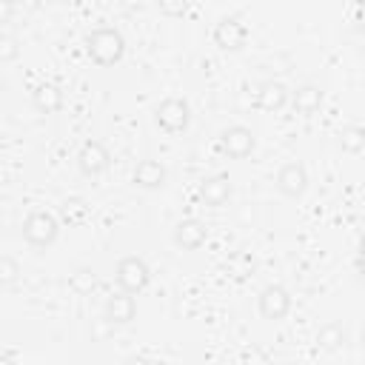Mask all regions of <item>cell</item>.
Returning <instances> with one entry per match:
<instances>
[{"instance_id": "cell-1", "label": "cell", "mask_w": 365, "mask_h": 365, "mask_svg": "<svg viewBox=\"0 0 365 365\" xmlns=\"http://www.w3.org/2000/svg\"><path fill=\"white\" fill-rule=\"evenodd\" d=\"M86 51H88V57H91L94 66L108 68V66H114V63L123 60L125 40H123V34L114 26H97L86 37Z\"/></svg>"}, {"instance_id": "cell-2", "label": "cell", "mask_w": 365, "mask_h": 365, "mask_svg": "<svg viewBox=\"0 0 365 365\" xmlns=\"http://www.w3.org/2000/svg\"><path fill=\"white\" fill-rule=\"evenodd\" d=\"M20 234L29 245L34 248H48L54 245V240L60 237V222L51 211H43V208H34L31 214H26L23 225H20Z\"/></svg>"}, {"instance_id": "cell-3", "label": "cell", "mask_w": 365, "mask_h": 365, "mask_svg": "<svg viewBox=\"0 0 365 365\" xmlns=\"http://www.w3.org/2000/svg\"><path fill=\"white\" fill-rule=\"evenodd\" d=\"M154 123L165 134H182L191 125V106L182 97H165L154 108Z\"/></svg>"}, {"instance_id": "cell-4", "label": "cell", "mask_w": 365, "mask_h": 365, "mask_svg": "<svg viewBox=\"0 0 365 365\" xmlns=\"http://www.w3.org/2000/svg\"><path fill=\"white\" fill-rule=\"evenodd\" d=\"M114 279H117V285H120L123 291L140 294V291H145L148 282H151V268H148V262H145L143 257L128 254V257H123V259L114 265Z\"/></svg>"}, {"instance_id": "cell-5", "label": "cell", "mask_w": 365, "mask_h": 365, "mask_svg": "<svg viewBox=\"0 0 365 365\" xmlns=\"http://www.w3.org/2000/svg\"><path fill=\"white\" fill-rule=\"evenodd\" d=\"M291 305H294L291 291H288L285 285H279V282L265 285V288L259 291V297H257V311H259V317L268 319V322L285 319V317L291 314Z\"/></svg>"}, {"instance_id": "cell-6", "label": "cell", "mask_w": 365, "mask_h": 365, "mask_svg": "<svg viewBox=\"0 0 365 365\" xmlns=\"http://www.w3.org/2000/svg\"><path fill=\"white\" fill-rule=\"evenodd\" d=\"M308 168L299 163V160H291V163H285L279 171H277V177H274V185H277V191L282 194V197H288V200H299L305 191H308Z\"/></svg>"}, {"instance_id": "cell-7", "label": "cell", "mask_w": 365, "mask_h": 365, "mask_svg": "<svg viewBox=\"0 0 365 365\" xmlns=\"http://www.w3.org/2000/svg\"><path fill=\"white\" fill-rule=\"evenodd\" d=\"M257 140H254V131L248 125H228L222 134H220V151L231 160H245L251 151H254Z\"/></svg>"}, {"instance_id": "cell-8", "label": "cell", "mask_w": 365, "mask_h": 365, "mask_svg": "<svg viewBox=\"0 0 365 365\" xmlns=\"http://www.w3.org/2000/svg\"><path fill=\"white\" fill-rule=\"evenodd\" d=\"M111 165V154L108 148L100 143V140H86L77 151V168L86 174V177H100L106 168Z\"/></svg>"}, {"instance_id": "cell-9", "label": "cell", "mask_w": 365, "mask_h": 365, "mask_svg": "<svg viewBox=\"0 0 365 365\" xmlns=\"http://www.w3.org/2000/svg\"><path fill=\"white\" fill-rule=\"evenodd\" d=\"M103 317L111 325H128V322H134V317H137V299H134V294H128L123 288L114 291V294H108L106 302H103Z\"/></svg>"}, {"instance_id": "cell-10", "label": "cell", "mask_w": 365, "mask_h": 365, "mask_svg": "<svg viewBox=\"0 0 365 365\" xmlns=\"http://www.w3.org/2000/svg\"><path fill=\"white\" fill-rule=\"evenodd\" d=\"M248 43V29L240 17H222L214 26V46L222 51H240Z\"/></svg>"}, {"instance_id": "cell-11", "label": "cell", "mask_w": 365, "mask_h": 365, "mask_svg": "<svg viewBox=\"0 0 365 365\" xmlns=\"http://www.w3.org/2000/svg\"><path fill=\"white\" fill-rule=\"evenodd\" d=\"M171 240H174V245H177L180 251H197V248L205 245L208 228H205V222H200V220H194V217H185V220H180V222L174 225Z\"/></svg>"}, {"instance_id": "cell-12", "label": "cell", "mask_w": 365, "mask_h": 365, "mask_svg": "<svg viewBox=\"0 0 365 365\" xmlns=\"http://www.w3.org/2000/svg\"><path fill=\"white\" fill-rule=\"evenodd\" d=\"M325 103V91L317 83H302L291 91V108L299 117H314Z\"/></svg>"}, {"instance_id": "cell-13", "label": "cell", "mask_w": 365, "mask_h": 365, "mask_svg": "<svg viewBox=\"0 0 365 365\" xmlns=\"http://www.w3.org/2000/svg\"><path fill=\"white\" fill-rule=\"evenodd\" d=\"M288 103H291V88H288L285 83H279V80H265V83L257 86V106H259L262 111L277 114V111H282Z\"/></svg>"}, {"instance_id": "cell-14", "label": "cell", "mask_w": 365, "mask_h": 365, "mask_svg": "<svg viewBox=\"0 0 365 365\" xmlns=\"http://www.w3.org/2000/svg\"><path fill=\"white\" fill-rule=\"evenodd\" d=\"M165 180H168V171L157 160H140L134 165V174H131V182L143 191H160L165 185Z\"/></svg>"}, {"instance_id": "cell-15", "label": "cell", "mask_w": 365, "mask_h": 365, "mask_svg": "<svg viewBox=\"0 0 365 365\" xmlns=\"http://www.w3.org/2000/svg\"><path fill=\"white\" fill-rule=\"evenodd\" d=\"M197 194H200L202 205H208V208H222V205L231 200V180H228L225 174H211V177H205V180L200 182Z\"/></svg>"}, {"instance_id": "cell-16", "label": "cell", "mask_w": 365, "mask_h": 365, "mask_svg": "<svg viewBox=\"0 0 365 365\" xmlns=\"http://www.w3.org/2000/svg\"><path fill=\"white\" fill-rule=\"evenodd\" d=\"M31 106L40 111V114H57L63 108V88L54 86V83H40L34 91H31Z\"/></svg>"}, {"instance_id": "cell-17", "label": "cell", "mask_w": 365, "mask_h": 365, "mask_svg": "<svg viewBox=\"0 0 365 365\" xmlns=\"http://www.w3.org/2000/svg\"><path fill=\"white\" fill-rule=\"evenodd\" d=\"M336 143H339V148H342L345 154H359V151H365V125H359V123L342 125V128L336 131Z\"/></svg>"}, {"instance_id": "cell-18", "label": "cell", "mask_w": 365, "mask_h": 365, "mask_svg": "<svg viewBox=\"0 0 365 365\" xmlns=\"http://www.w3.org/2000/svg\"><path fill=\"white\" fill-rule=\"evenodd\" d=\"M317 342H319V348H325V351H339V348L348 342V331H345L342 322L331 319V322H325V325L317 331Z\"/></svg>"}, {"instance_id": "cell-19", "label": "cell", "mask_w": 365, "mask_h": 365, "mask_svg": "<svg viewBox=\"0 0 365 365\" xmlns=\"http://www.w3.org/2000/svg\"><path fill=\"white\" fill-rule=\"evenodd\" d=\"M86 217H88V208H86L83 200H66V202H63V220H66L68 225H80Z\"/></svg>"}, {"instance_id": "cell-20", "label": "cell", "mask_w": 365, "mask_h": 365, "mask_svg": "<svg viewBox=\"0 0 365 365\" xmlns=\"http://www.w3.org/2000/svg\"><path fill=\"white\" fill-rule=\"evenodd\" d=\"M94 285H97V277H94L91 268H77V271L71 274V288H74L77 294H91Z\"/></svg>"}, {"instance_id": "cell-21", "label": "cell", "mask_w": 365, "mask_h": 365, "mask_svg": "<svg viewBox=\"0 0 365 365\" xmlns=\"http://www.w3.org/2000/svg\"><path fill=\"white\" fill-rule=\"evenodd\" d=\"M20 54V43L11 31H3L0 34V63H14Z\"/></svg>"}, {"instance_id": "cell-22", "label": "cell", "mask_w": 365, "mask_h": 365, "mask_svg": "<svg viewBox=\"0 0 365 365\" xmlns=\"http://www.w3.org/2000/svg\"><path fill=\"white\" fill-rule=\"evenodd\" d=\"M17 277H20V265H17L9 254H3V257H0V285H3V288H11V285L17 282Z\"/></svg>"}, {"instance_id": "cell-23", "label": "cell", "mask_w": 365, "mask_h": 365, "mask_svg": "<svg viewBox=\"0 0 365 365\" xmlns=\"http://www.w3.org/2000/svg\"><path fill=\"white\" fill-rule=\"evenodd\" d=\"M188 6H191V0H157V9H160V14H165V17H185L188 14Z\"/></svg>"}, {"instance_id": "cell-24", "label": "cell", "mask_w": 365, "mask_h": 365, "mask_svg": "<svg viewBox=\"0 0 365 365\" xmlns=\"http://www.w3.org/2000/svg\"><path fill=\"white\" fill-rule=\"evenodd\" d=\"M3 3H6V6H26L29 0H3Z\"/></svg>"}, {"instance_id": "cell-25", "label": "cell", "mask_w": 365, "mask_h": 365, "mask_svg": "<svg viewBox=\"0 0 365 365\" xmlns=\"http://www.w3.org/2000/svg\"><path fill=\"white\" fill-rule=\"evenodd\" d=\"M140 3H143V0H125V6H128V9H134V6H140Z\"/></svg>"}, {"instance_id": "cell-26", "label": "cell", "mask_w": 365, "mask_h": 365, "mask_svg": "<svg viewBox=\"0 0 365 365\" xmlns=\"http://www.w3.org/2000/svg\"><path fill=\"white\" fill-rule=\"evenodd\" d=\"M359 342H362V348H365V328H362V336H359Z\"/></svg>"}]
</instances>
